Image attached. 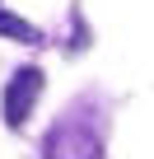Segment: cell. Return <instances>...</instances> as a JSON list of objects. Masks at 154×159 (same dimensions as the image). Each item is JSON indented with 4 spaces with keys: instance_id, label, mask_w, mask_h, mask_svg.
I'll return each instance as SVG.
<instances>
[{
    "instance_id": "2",
    "label": "cell",
    "mask_w": 154,
    "mask_h": 159,
    "mask_svg": "<svg viewBox=\"0 0 154 159\" xmlns=\"http://www.w3.org/2000/svg\"><path fill=\"white\" fill-rule=\"evenodd\" d=\"M37 94H42V70L37 66L14 70V80L5 84V122L10 126H24L28 112H33V103H37Z\"/></svg>"
},
{
    "instance_id": "1",
    "label": "cell",
    "mask_w": 154,
    "mask_h": 159,
    "mask_svg": "<svg viewBox=\"0 0 154 159\" xmlns=\"http://www.w3.org/2000/svg\"><path fill=\"white\" fill-rule=\"evenodd\" d=\"M47 159H103V140L80 122H61L47 136Z\"/></svg>"
},
{
    "instance_id": "3",
    "label": "cell",
    "mask_w": 154,
    "mask_h": 159,
    "mask_svg": "<svg viewBox=\"0 0 154 159\" xmlns=\"http://www.w3.org/2000/svg\"><path fill=\"white\" fill-rule=\"evenodd\" d=\"M0 38H10V42H42V28L10 14V10H0Z\"/></svg>"
}]
</instances>
